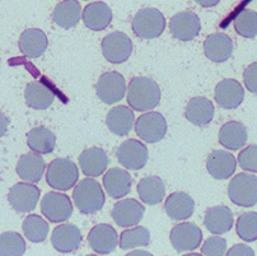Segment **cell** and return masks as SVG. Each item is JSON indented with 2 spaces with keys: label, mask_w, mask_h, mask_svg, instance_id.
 Returning <instances> with one entry per match:
<instances>
[{
  "label": "cell",
  "mask_w": 257,
  "mask_h": 256,
  "mask_svg": "<svg viewBox=\"0 0 257 256\" xmlns=\"http://www.w3.org/2000/svg\"><path fill=\"white\" fill-rule=\"evenodd\" d=\"M128 255L130 256H137V255H149L151 256L152 253L148 252V251H134V252H130Z\"/></svg>",
  "instance_id": "obj_45"
},
{
  "label": "cell",
  "mask_w": 257,
  "mask_h": 256,
  "mask_svg": "<svg viewBox=\"0 0 257 256\" xmlns=\"http://www.w3.org/2000/svg\"><path fill=\"white\" fill-rule=\"evenodd\" d=\"M135 124L134 112L127 106H117L109 110L106 117V125L111 133L118 136H126Z\"/></svg>",
  "instance_id": "obj_29"
},
{
  "label": "cell",
  "mask_w": 257,
  "mask_h": 256,
  "mask_svg": "<svg viewBox=\"0 0 257 256\" xmlns=\"http://www.w3.org/2000/svg\"><path fill=\"white\" fill-rule=\"evenodd\" d=\"M96 92L102 102L113 105L120 102L126 93V80L118 71H107L98 78Z\"/></svg>",
  "instance_id": "obj_8"
},
{
  "label": "cell",
  "mask_w": 257,
  "mask_h": 256,
  "mask_svg": "<svg viewBox=\"0 0 257 256\" xmlns=\"http://www.w3.org/2000/svg\"><path fill=\"white\" fill-rule=\"evenodd\" d=\"M149 242H151V233L145 227L126 229L120 236V248L123 251L140 246H148Z\"/></svg>",
  "instance_id": "obj_35"
},
{
  "label": "cell",
  "mask_w": 257,
  "mask_h": 256,
  "mask_svg": "<svg viewBox=\"0 0 257 256\" xmlns=\"http://www.w3.org/2000/svg\"><path fill=\"white\" fill-rule=\"evenodd\" d=\"M228 196L233 204L251 208L257 204V176L251 174H238L228 185Z\"/></svg>",
  "instance_id": "obj_5"
},
{
  "label": "cell",
  "mask_w": 257,
  "mask_h": 256,
  "mask_svg": "<svg viewBox=\"0 0 257 256\" xmlns=\"http://www.w3.org/2000/svg\"><path fill=\"white\" fill-rule=\"evenodd\" d=\"M170 240L177 252L194 251L203 242V231L195 223H180L171 231Z\"/></svg>",
  "instance_id": "obj_10"
},
{
  "label": "cell",
  "mask_w": 257,
  "mask_h": 256,
  "mask_svg": "<svg viewBox=\"0 0 257 256\" xmlns=\"http://www.w3.org/2000/svg\"><path fill=\"white\" fill-rule=\"evenodd\" d=\"M164 210L173 221H185L194 214L195 202L189 194L176 191L167 198Z\"/></svg>",
  "instance_id": "obj_25"
},
{
  "label": "cell",
  "mask_w": 257,
  "mask_h": 256,
  "mask_svg": "<svg viewBox=\"0 0 257 256\" xmlns=\"http://www.w3.org/2000/svg\"><path fill=\"white\" fill-rule=\"evenodd\" d=\"M135 133L147 143H158L167 133V121L159 112H147L135 123Z\"/></svg>",
  "instance_id": "obj_9"
},
{
  "label": "cell",
  "mask_w": 257,
  "mask_h": 256,
  "mask_svg": "<svg viewBox=\"0 0 257 256\" xmlns=\"http://www.w3.org/2000/svg\"><path fill=\"white\" fill-rule=\"evenodd\" d=\"M27 145L37 154H50L56 147V135L45 126H37L27 133Z\"/></svg>",
  "instance_id": "obj_33"
},
{
  "label": "cell",
  "mask_w": 257,
  "mask_h": 256,
  "mask_svg": "<svg viewBox=\"0 0 257 256\" xmlns=\"http://www.w3.org/2000/svg\"><path fill=\"white\" fill-rule=\"evenodd\" d=\"M144 214L145 208L138 200L126 199L115 204L111 217L120 227H132L139 224Z\"/></svg>",
  "instance_id": "obj_17"
},
{
  "label": "cell",
  "mask_w": 257,
  "mask_h": 256,
  "mask_svg": "<svg viewBox=\"0 0 257 256\" xmlns=\"http://www.w3.org/2000/svg\"><path fill=\"white\" fill-rule=\"evenodd\" d=\"M26 252L25 238L17 232L0 234V256H21Z\"/></svg>",
  "instance_id": "obj_36"
},
{
  "label": "cell",
  "mask_w": 257,
  "mask_h": 256,
  "mask_svg": "<svg viewBox=\"0 0 257 256\" xmlns=\"http://www.w3.org/2000/svg\"><path fill=\"white\" fill-rule=\"evenodd\" d=\"M8 125L9 119L3 114V112L0 111V138L6 135L7 130H8Z\"/></svg>",
  "instance_id": "obj_43"
},
{
  "label": "cell",
  "mask_w": 257,
  "mask_h": 256,
  "mask_svg": "<svg viewBox=\"0 0 257 256\" xmlns=\"http://www.w3.org/2000/svg\"><path fill=\"white\" fill-rule=\"evenodd\" d=\"M85 2H88V0H85Z\"/></svg>",
  "instance_id": "obj_46"
},
{
  "label": "cell",
  "mask_w": 257,
  "mask_h": 256,
  "mask_svg": "<svg viewBox=\"0 0 257 256\" xmlns=\"http://www.w3.org/2000/svg\"><path fill=\"white\" fill-rule=\"evenodd\" d=\"M237 234L246 242H253L257 240V213L247 212L241 214L235 224Z\"/></svg>",
  "instance_id": "obj_38"
},
{
  "label": "cell",
  "mask_w": 257,
  "mask_h": 256,
  "mask_svg": "<svg viewBox=\"0 0 257 256\" xmlns=\"http://www.w3.org/2000/svg\"><path fill=\"white\" fill-rule=\"evenodd\" d=\"M194 2L199 4L200 7H204V8H211V7H215L220 3V0H194Z\"/></svg>",
  "instance_id": "obj_44"
},
{
  "label": "cell",
  "mask_w": 257,
  "mask_h": 256,
  "mask_svg": "<svg viewBox=\"0 0 257 256\" xmlns=\"http://www.w3.org/2000/svg\"><path fill=\"white\" fill-rule=\"evenodd\" d=\"M133 41L126 33H108L102 40V54L107 61L112 64H122L132 56Z\"/></svg>",
  "instance_id": "obj_6"
},
{
  "label": "cell",
  "mask_w": 257,
  "mask_h": 256,
  "mask_svg": "<svg viewBox=\"0 0 257 256\" xmlns=\"http://www.w3.org/2000/svg\"><path fill=\"white\" fill-rule=\"evenodd\" d=\"M41 190L32 184L18 183L9 189L8 202L18 213H30L40 200Z\"/></svg>",
  "instance_id": "obj_13"
},
{
  "label": "cell",
  "mask_w": 257,
  "mask_h": 256,
  "mask_svg": "<svg viewBox=\"0 0 257 256\" xmlns=\"http://www.w3.org/2000/svg\"><path fill=\"white\" fill-rule=\"evenodd\" d=\"M116 158L118 163L128 169H142L148 163L149 152L145 144L137 139H128L121 143L116 150Z\"/></svg>",
  "instance_id": "obj_12"
},
{
  "label": "cell",
  "mask_w": 257,
  "mask_h": 256,
  "mask_svg": "<svg viewBox=\"0 0 257 256\" xmlns=\"http://www.w3.org/2000/svg\"><path fill=\"white\" fill-rule=\"evenodd\" d=\"M234 30L244 38H253L257 36V12L244 9L234 19Z\"/></svg>",
  "instance_id": "obj_37"
},
{
  "label": "cell",
  "mask_w": 257,
  "mask_h": 256,
  "mask_svg": "<svg viewBox=\"0 0 257 256\" xmlns=\"http://www.w3.org/2000/svg\"><path fill=\"white\" fill-rule=\"evenodd\" d=\"M26 104L35 110H46L52 105L55 93L45 83L35 80L28 83L25 91Z\"/></svg>",
  "instance_id": "obj_31"
},
{
  "label": "cell",
  "mask_w": 257,
  "mask_h": 256,
  "mask_svg": "<svg viewBox=\"0 0 257 256\" xmlns=\"http://www.w3.org/2000/svg\"><path fill=\"white\" fill-rule=\"evenodd\" d=\"M18 46L23 55L30 59H36L45 54L49 46V40L44 31L39 28H28L21 35Z\"/></svg>",
  "instance_id": "obj_24"
},
{
  "label": "cell",
  "mask_w": 257,
  "mask_h": 256,
  "mask_svg": "<svg viewBox=\"0 0 257 256\" xmlns=\"http://www.w3.org/2000/svg\"><path fill=\"white\" fill-rule=\"evenodd\" d=\"M138 194L144 204L157 205L162 203L166 195V186L158 176L144 177L138 184Z\"/></svg>",
  "instance_id": "obj_32"
},
{
  "label": "cell",
  "mask_w": 257,
  "mask_h": 256,
  "mask_svg": "<svg viewBox=\"0 0 257 256\" xmlns=\"http://www.w3.org/2000/svg\"><path fill=\"white\" fill-rule=\"evenodd\" d=\"M243 82L249 92L257 95V61L246 68L243 73Z\"/></svg>",
  "instance_id": "obj_41"
},
{
  "label": "cell",
  "mask_w": 257,
  "mask_h": 256,
  "mask_svg": "<svg viewBox=\"0 0 257 256\" xmlns=\"http://www.w3.org/2000/svg\"><path fill=\"white\" fill-rule=\"evenodd\" d=\"M237 161L227 150H213L206 159V169L216 180H227L235 172Z\"/></svg>",
  "instance_id": "obj_18"
},
{
  "label": "cell",
  "mask_w": 257,
  "mask_h": 256,
  "mask_svg": "<svg viewBox=\"0 0 257 256\" xmlns=\"http://www.w3.org/2000/svg\"><path fill=\"white\" fill-rule=\"evenodd\" d=\"M238 163L242 169L257 174V144L248 145L238 154Z\"/></svg>",
  "instance_id": "obj_39"
},
{
  "label": "cell",
  "mask_w": 257,
  "mask_h": 256,
  "mask_svg": "<svg viewBox=\"0 0 257 256\" xmlns=\"http://www.w3.org/2000/svg\"><path fill=\"white\" fill-rule=\"evenodd\" d=\"M51 243L58 252H74L82 243V232L73 223L60 224L52 231Z\"/></svg>",
  "instance_id": "obj_15"
},
{
  "label": "cell",
  "mask_w": 257,
  "mask_h": 256,
  "mask_svg": "<svg viewBox=\"0 0 257 256\" xmlns=\"http://www.w3.org/2000/svg\"><path fill=\"white\" fill-rule=\"evenodd\" d=\"M132 27L137 37L142 40H153L163 33L166 18L157 8H144L134 16Z\"/></svg>",
  "instance_id": "obj_4"
},
{
  "label": "cell",
  "mask_w": 257,
  "mask_h": 256,
  "mask_svg": "<svg viewBox=\"0 0 257 256\" xmlns=\"http://www.w3.org/2000/svg\"><path fill=\"white\" fill-rule=\"evenodd\" d=\"M82 12V6L78 0H64L52 11V21L59 27L70 30L79 23Z\"/></svg>",
  "instance_id": "obj_27"
},
{
  "label": "cell",
  "mask_w": 257,
  "mask_h": 256,
  "mask_svg": "<svg viewBox=\"0 0 257 256\" xmlns=\"http://www.w3.org/2000/svg\"><path fill=\"white\" fill-rule=\"evenodd\" d=\"M88 245L96 253L108 255L118 245V234L109 224H97L88 234Z\"/></svg>",
  "instance_id": "obj_14"
},
{
  "label": "cell",
  "mask_w": 257,
  "mask_h": 256,
  "mask_svg": "<svg viewBox=\"0 0 257 256\" xmlns=\"http://www.w3.org/2000/svg\"><path fill=\"white\" fill-rule=\"evenodd\" d=\"M82 19L85 27L90 31H103L112 22V11L103 2L88 4L82 12Z\"/></svg>",
  "instance_id": "obj_19"
},
{
  "label": "cell",
  "mask_w": 257,
  "mask_h": 256,
  "mask_svg": "<svg viewBox=\"0 0 257 256\" xmlns=\"http://www.w3.org/2000/svg\"><path fill=\"white\" fill-rule=\"evenodd\" d=\"M201 253L213 256L225 255L227 253V241L225 238L219 237V236L208 238L201 247Z\"/></svg>",
  "instance_id": "obj_40"
},
{
  "label": "cell",
  "mask_w": 257,
  "mask_h": 256,
  "mask_svg": "<svg viewBox=\"0 0 257 256\" xmlns=\"http://www.w3.org/2000/svg\"><path fill=\"white\" fill-rule=\"evenodd\" d=\"M133 177L122 168H111L104 174L103 186L112 199H121L132 191Z\"/></svg>",
  "instance_id": "obj_22"
},
{
  "label": "cell",
  "mask_w": 257,
  "mask_h": 256,
  "mask_svg": "<svg viewBox=\"0 0 257 256\" xmlns=\"http://www.w3.org/2000/svg\"><path fill=\"white\" fill-rule=\"evenodd\" d=\"M215 102L224 110H233L241 106L244 100V90L238 80L228 78L218 83L214 92Z\"/></svg>",
  "instance_id": "obj_16"
},
{
  "label": "cell",
  "mask_w": 257,
  "mask_h": 256,
  "mask_svg": "<svg viewBox=\"0 0 257 256\" xmlns=\"http://www.w3.org/2000/svg\"><path fill=\"white\" fill-rule=\"evenodd\" d=\"M79 180L78 166L68 158H56L49 164L46 183L55 190L66 191L74 188Z\"/></svg>",
  "instance_id": "obj_3"
},
{
  "label": "cell",
  "mask_w": 257,
  "mask_h": 256,
  "mask_svg": "<svg viewBox=\"0 0 257 256\" xmlns=\"http://www.w3.org/2000/svg\"><path fill=\"white\" fill-rule=\"evenodd\" d=\"M45 168H46V163L44 158L35 152L21 155L16 167L17 174L22 180L33 184L41 181Z\"/></svg>",
  "instance_id": "obj_26"
},
{
  "label": "cell",
  "mask_w": 257,
  "mask_h": 256,
  "mask_svg": "<svg viewBox=\"0 0 257 256\" xmlns=\"http://www.w3.org/2000/svg\"><path fill=\"white\" fill-rule=\"evenodd\" d=\"M232 38L225 33H213L204 42L205 56L214 63H224L233 54Z\"/></svg>",
  "instance_id": "obj_20"
},
{
  "label": "cell",
  "mask_w": 257,
  "mask_h": 256,
  "mask_svg": "<svg viewBox=\"0 0 257 256\" xmlns=\"http://www.w3.org/2000/svg\"><path fill=\"white\" fill-rule=\"evenodd\" d=\"M75 207L83 214H94L103 208L106 198L101 185L93 179H85L77 184L73 191Z\"/></svg>",
  "instance_id": "obj_2"
},
{
  "label": "cell",
  "mask_w": 257,
  "mask_h": 256,
  "mask_svg": "<svg viewBox=\"0 0 257 256\" xmlns=\"http://www.w3.org/2000/svg\"><path fill=\"white\" fill-rule=\"evenodd\" d=\"M233 224H234L233 213L225 205H216L206 210L204 226L210 233L224 234L232 229Z\"/></svg>",
  "instance_id": "obj_23"
},
{
  "label": "cell",
  "mask_w": 257,
  "mask_h": 256,
  "mask_svg": "<svg viewBox=\"0 0 257 256\" xmlns=\"http://www.w3.org/2000/svg\"><path fill=\"white\" fill-rule=\"evenodd\" d=\"M200 31H201V22L194 12H180L175 14L170 21L171 35L178 41H192L199 36Z\"/></svg>",
  "instance_id": "obj_11"
},
{
  "label": "cell",
  "mask_w": 257,
  "mask_h": 256,
  "mask_svg": "<svg viewBox=\"0 0 257 256\" xmlns=\"http://www.w3.org/2000/svg\"><path fill=\"white\" fill-rule=\"evenodd\" d=\"M227 253L229 256H253L254 251L253 248H251L247 245H235L229 251H227Z\"/></svg>",
  "instance_id": "obj_42"
},
{
  "label": "cell",
  "mask_w": 257,
  "mask_h": 256,
  "mask_svg": "<svg viewBox=\"0 0 257 256\" xmlns=\"http://www.w3.org/2000/svg\"><path fill=\"white\" fill-rule=\"evenodd\" d=\"M109 163L108 155L102 148L92 147L83 150L79 155V166L88 177H98L107 169Z\"/></svg>",
  "instance_id": "obj_21"
},
{
  "label": "cell",
  "mask_w": 257,
  "mask_h": 256,
  "mask_svg": "<svg viewBox=\"0 0 257 256\" xmlns=\"http://www.w3.org/2000/svg\"><path fill=\"white\" fill-rule=\"evenodd\" d=\"M23 233L31 242H44L49 234V224L37 214L28 215L22 224Z\"/></svg>",
  "instance_id": "obj_34"
},
{
  "label": "cell",
  "mask_w": 257,
  "mask_h": 256,
  "mask_svg": "<svg viewBox=\"0 0 257 256\" xmlns=\"http://www.w3.org/2000/svg\"><path fill=\"white\" fill-rule=\"evenodd\" d=\"M41 212L51 223H61L73 215V204L66 194L50 191L42 199Z\"/></svg>",
  "instance_id": "obj_7"
},
{
  "label": "cell",
  "mask_w": 257,
  "mask_h": 256,
  "mask_svg": "<svg viewBox=\"0 0 257 256\" xmlns=\"http://www.w3.org/2000/svg\"><path fill=\"white\" fill-rule=\"evenodd\" d=\"M247 139V128L239 121L225 123L219 131V143L229 150L241 149L246 145Z\"/></svg>",
  "instance_id": "obj_30"
},
{
  "label": "cell",
  "mask_w": 257,
  "mask_h": 256,
  "mask_svg": "<svg viewBox=\"0 0 257 256\" xmlns=\"http://www.w3.org/2000/svg\"><path fill=\"white\" fill-rule=\"evenodd\" d=\"M215 114L213 102L206 97H194L190 100L185 110V116L196 126H205L211 123Z\"/></svg>",
  "instance_id": "obj_28"
},
{
  "label": "cell",
  "mask_w": 257,
  "mask_h": 256,
  "mask_svg": "<svg viewBox=\"0 0 257 256\" xmlns=\"http://www.w3.org/2000/svg\"><path fill=\"white\" fill-rule=\"evenodd\" d=\"M161 88L148 76H135L128 83L127 102L133 110L139 112L156 109L161 102Z\"/></svg>",
  "instance_id": "obj_1"
}]
</instances>
